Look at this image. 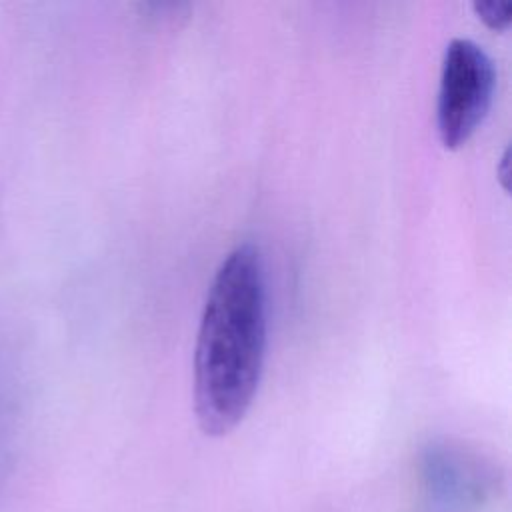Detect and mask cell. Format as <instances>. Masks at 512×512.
<instances>
[{
	"mask_svg": "<svg viewBox=\"0 0 512 512\" xmlns=\"http://www.w3.org/2000/svg\"><path fill=\"white\" fill-rule=\"evenodd\" d=\"M266 356V282L254 244L220 262L194 348V412L208 436H224L246 416Z\"/></svg>",
	"mask_w": 512,
	"mask_h": 512,
	"instance_id": "1",
	"label": "cell"
},
{
	"mask_svg": "<svg viewBox=\"0 0 512 512\" xmlns=\"http://www.w3.org/2000/svg\"><path fill=\"white\" fill-rule=\"evenodd\" d=\"M494 66L482 46L454 38L442 58L436 126L446 148H460L482 124L494 92Z\"/></svg>",
	"mask_w": 512,
	"mask_h": 512,
	"instance_id": "2",
	"label": "cell"
},
{
	"mask_svg": "<svg viewBox=\"0 0 512 512\" xmlns=\"http://www.w3.org/2000/svg\"><path fill=\"white\" fill-rule=\"evenodd\" d=\"M428 502L440 512L478 506L494 488V474L476 454L454 444H430L420 462Z\"/></svg>",
	"mask_w": 512,
	"mask_h": 512,
	"instance_id": "3",
	"label": "cell"
},
{
	"mask_svg": "<svg viewBox=\"0 0 512 512\" xmlns=\"http://www.w3.org/2000/svg\"><path fill=\"white\" fill-rule=\"evenodd\" d=\"M472 6L478 18L492 30H504L512 20V2L508 0H480Z\"/></svg>",
	"mask_w": 512,
	"mask_h": 512,
	"instance_id": "4",
	"label": "cell"
},
{
	"mask_svg": "<svg viewBox=\"0 0 512 512\" xmlns=\"http://www.w3.org/2000/svg\"><path fill=\"white\" fill-rule=\"evenodd\" d=\"M10 432H12V406L6 388V380L0 374V476L8 460V446H10Z\"/></svg>",
	"mask_w": 512,
	"mask_h": 512,
	"instance_id": "5",
	"label": "cell"
},
{
	"mask_svg": "<svg viewBox=\"0 0 512 512\" xmlns=\"http://www.w3.org/2000/svg\"><path fill=\"white\" fill-rule=\"evenodd\" d=\"M508 150L504 152V156H502V160H500V180H502V186L506 188V178H508Z\"/></svg>",
	"mask_w": 512,
	"mask_h": 512,
	"instance_id": "6",
	"label": "cell"
}]
</instances>
